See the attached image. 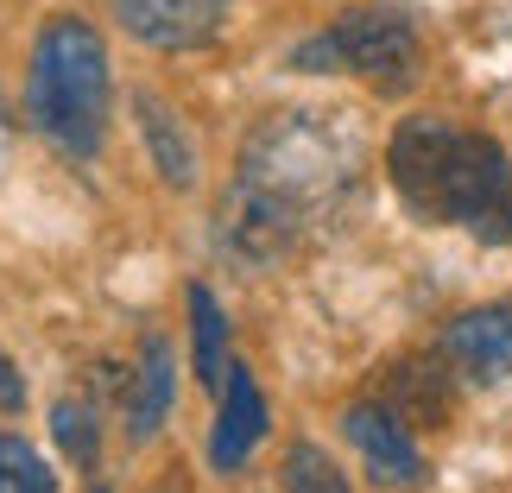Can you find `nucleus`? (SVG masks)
Wrapping results in <instances>:
<instances>
[{"instance_id": "obj_4", "label": "nucleus", "mask_w": 512, "mask_h": 493, "mask_svg": "<svg viewBox=\"0 0 512 493\" xmlns=\"http://www.w3.org/2000/svg\"><path fill=\"white\" fill-rule=\"evenodd\" d=\"M291 64L298 70H354L380 89H405L411 76H418V32L392 7H361V13L336 19L329 32L304 38V45L291 51Z\"/></svg>"}, {"instance_id": "obj_12", "label": "nucleus", "mask_w": 512, "mask_h": 493, "mask_svg": "<svg viewBox=\"0 0 512 493\" xmlns=\"http://www.w3.org/2000/svg\"><path fill=\"white\" fill-rule=\"evenodd\" d=\"M51 430H57V443H64V456H76V468H95L102 437H95V405L89 399H57Z\"/></svg>"}, {"instance_id": "obj_1", "label": "nucleus", "mask_w": 512, "mask_h": 493, "mask_svg": "<svg viewBox=\"0 0 512 493\" xmlns=\"http://www.w3.org/2000/svg\"><path fill=\"white\" fill-rule=\"evenodd\" d=\"M361 184V140L342 114L285 108L253 127L241 171L222 196V247L247 266H272L304 241L310 222L336 215Z\"/></svg>"}, {"instance_id": "obj_6", "label": "nucleus", "mask_w": 512, "mask_h": 493, "mask_svg": "<svg viewBox=\"0 0 512 493\" xmlns=\"http://www.w3.org/2000/svg\"><path fill=\"white\" fill-rule=\"evenodd\" d=\"M234 0H114L121 26L159 51H196L228 26Z\"/></svg>"}, {"instance_id": "obj_7", "label": "nucleus", "mask_w": 512, "mask_h": 493, "mask_svg": "<svg viewBox=\"0 0 512 493\" xmlns=\"http://www.w3.org/2000/svg\"><path fill=\"white\" fill-rule=\"evenodd\" d=\"M443 354L468 380H512V304H481L449 323Z\"/></svg>"}, {"instance_id": "obj_5", "label": "nucleus", "mask_w": 512, "mask_h": 493, "mask_svg": "<svg viewBox=\"0 0 512 493\" xmlns=\"http://www.w3.org/2000/svg\"><path fill=\"white\" fill-rule=\"evenodd\" d=\"M342 430H348V443L361 449V462H367L373 487H418V481H424V456H418V443H411L405 418H399V411H392L386 399H380V405H373V399L348 405V411H342Z\"/></svg>"}, {"instance_id": "obj_3", "label": "nucleus", "mask_w": 512, "mask_h": 493, "mask_svg": "<svg viewBox=\"0 0 512 493\" xmlns=\"http://www.w3.org/2000/svg\"><path fill=\"white\" fill-rule=\"evenodd\" d=\"M26 121L64 152L95 159L108 140V45L89 19L57 13L32 45L26 70Z\"/></svg>"}, {"instance_id": "obj_14", "label": "nucleus", "mask_w": 512, "mask_h": 493, "mask_svg": "<svg viewBox=\"0 0 512 493\" xmlns=\"http://www.w3.org/2000/svg\"><path fill=\"white\" fill-rule=\"evenodd\" d=\"M285 493H348V481H342V468L329 462L317 443H291V456H285Z\"/></svg>"}, {"instance_id": "obj_9", "label": "nucleus", "mask_w": 512, "mask_h": 493, "mask_svg": "<svg viewBox=\"0 0 512 493\" xmlns=\"http://www.w3.org/2000/svg\"><path fill=\"white\" fill-rule=\"evenodd\" d=\"M133 108H140V133H146V146H152L159 177H165L171 190H190L196 184V146H190V133L177 127V114L159 102V95H133Z\"/></svg>"}, {"instance_id": "obj_15", "label": "nucleus", "mask_w": 512, "mask_h": 493, "mask_svg": "<svg viewBox=\"0 0 512 493\" xmlns=\"http://www.w3.org/2000/svg\"><path fill=\"white\" fill-rule=\"evenodd\" d=\"M19 405H26V380H19V367L0 354V418H13Z\"/></svg>"}, {"instance_id": "obj_8", "label": "nucleus", "mask_w": 512, "mask_h": 493, "mask_svg": "<svg viewBox=\"0 0 512 493\" xmlns=\"http://www.w3.org/2000/svg\"><path fill=\"white\" fill-rule=\"evenodd\" d=\"M266 437V399H260V380L247 367L228 373V392H222V411H215V430H209V462L222 468H241L253 456V443Z\"/></svg>"}, {"instance_id": "obj_13", "label": "nucleus", "mask_w": 512, "mask_h": 493, "mask_svg": "<svg viewBox=\"0 0 512 493\" xmlns=\"http://www.w3.org/2000/svg\"><path fill=\"white\" fill-rule=\"evenodd\" d=\"M0 493H57L51 468L32 456V443L7 437V430H0Z\"/></svg>"}, {"instance_id": "obj_10", "label": "nucleus", "mask_w": 512, "mask_h": 493, "mask_svg": "<svg viewBox=\"0 0 512 493\" xmlns=\"http://www.w3.org/2000/svg\"><path fill=\"white\" fill-rule=\"evenodd\" d=\"M171 411V342L152 335L140 354V373H133V437H152Z\"/></svg>"}, {"instance_id": "obj_2", "label": "nucleus", "mask_w": 512, "mask_h": 493, "mask_svg": "<svg viewBox=\"0 0 512 493\" xmlns=\"http://www.w3.org/2000/svg\"><path fill=\"white\" fill-rule=\"evenodd\" d=\"M386 171L418 222H456L487 247L512 241V165L500 140L462 133L443 114H411L386 146Z\"/></svg>"}, {"instance_id": "obj_11", "label": "nucleus", "mask_w": 512, "mask_h": 493, "mask_svg": "<svg viewBox=\"0 0 512 493\" xmlns=\"http://www.w3.org/2000/svg\"><path fill=\"white\" fill-rule=\"evenodd\" d=\"M190 323H196V373H203V386L215 392V399H222L234 361L222 354V310H215L209 285H190Z\"/></svg>"}]
</instances>
